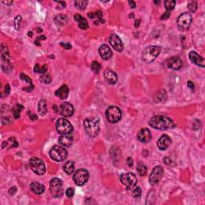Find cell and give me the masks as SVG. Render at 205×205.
<instances>
[{"label":"cell","mask_w":205,"mask_h":205,"mask_svg":"<svg viewBox=\"0 0 205 205\" xmlns=\"http://www.w3.org/2000/svg\"><path fill=\"white\" fill-rule=\"evenodd\" d=\"M87 15H88L90 19H96V20H101L102 18V13L100 11H97L96 12H91Z\"/></svg>","instance_id":"29"},{"label":"cell","mask_w":205,"mask_h":205,"mask_svg":"<svg viewBox=\"0 0 205 205\" xmlns=\"http://www.w3.org/2000/svg\"><path fill=\"white\" fill-rule=\"evenodd\" d=\"M21 16H17L14 19V25H15V28L19 29V26L20 25V22H21Z\"/></svg>","instance_id":"42"},{"label":"cell","mask_w":205,"mask_h":205,"mask_svg":"<svg viewBox=\"0 0 205 205\" xmlns=\"http://www.w3.org/2000/svg\"><path fill=\"white\" fill-rule=\"evenodd\" d=\"M109 43L115 50L122 52L124 50V43L121 41L119 36L115 34H112L109 37Z\"/></svg>","instance_id":"13"},{"label":"cell","mask_w":205,"mask_h":205,"mask_svg":"<svg viewBox=\"0 0 205 205\" xmlns=\"http://www.w3.org/2000/svg\"><path fill=\"white\" fill-rule=\"evenodd\" d=\"M160 48L155 46H150L146 47L142 53V60L147 63L153 62L160 55Z\"/></svg>","instance_id":"3"},{"label":"cell","mask_w":205,"mask_h":205,"mask_svg":"<svg viewBox=\"0 0 205 205\" xmlns=\"http://www.w3.org/2000/svg\"><path fill=\"white\" fill-rule=\"evenodd\" d=\"M164 6L166 10L170 11L174 9L175 6H176V1H174V0H167V1L164 2Z\"/></svg>","instance_id":"31"},{"label":"cell","mask_w":205,"mask_h":205,"mask_svg":"<svg viewBox=\"0 0 205 205\" xmlns=\"http://www.w3.org/2000/svg\"><path fill=\"white\" fill-rule=\"evenodd\" d=\"M75 7L77 8H79L80 10H84L86 8L87 5V1H85V0H81V1H76L75 2Z\"/></svg>","instance_id":"36"},{"label":"cell","mask_w":205,"mask_h":205,"mask_svg":"<svg viewBox=\"0 0 205 205\" xmlns=\"http://www.w3.org/2000/svg\"><path fill=\"white\" fill-rule=\"evenodd\" d=\"M84 126L87 134L91 137H96L99 132V120L95 117L87 118L84 122Z\"/></svg>","instance_id":"2"},{"label":"cell","mask_w":205,"mask_h":205,"mask_svg":"<svg viewBox=\"0 0 205 205\" xmlns=\"http://www.w3.org/2000/svg\"><path fill=\"white\" fill-rule=\"evenodd\" d=\"M51 79H51V76L49 74H47V73L42 75L40 77V82L42 84H50V82H51Z\"/></svg>","instance_id":"32"},{"label":"cell","mask_w":205,"mask_h":205,"mask_svg":"<svg viewBox=\"0 0 205 205\" xmlns=\"http://www.w3.org/2000/svg\"><path fill=\"white\" fill-rule=\"evenodd\" d=\"M29 35H30V36L33 35V34H31V31H30V33H29Z\"/></svg>","instance_id":"55"},{"label":"cell","mask_w":205,"mask_h":205,"mask_svg":"<svg viewBox=\"0 0 205 205\" xmlns=\"http://www.w3.org/2000/svg\"><path fill=\"white\" fill-rule=\"evenodd\" d=\"M170 17V13L168 11L167 12H165L164 14H163L162 16H161V19L162 20H165V19H167L168 18Z\"/></svg>","instance_id":"45"},{"label":"cell","mask_w":205,"mask_h":205,"mask_svg":"<svg viewBox=\"0 0 205 205\" xmlns=\"http://www.w3.org/2000/svg\"><path fill=\"white\" fill-rule=\"evenodd\" d=\"M16 190L17 189H16V188H15V187H13V188H11L9 190L10 195H11V196L12 195H14V194L16 192Z\"/></svg>","instance_id":"47"},{"label":"cell","mask_w":205,"mask_h":205,"mask_svg":"<svg viewBox=\"0 0 205 205\" xmlns=\"http://www.w3.org/2000/svg\"><path fill=\"white\" fill-rule=\"evenodd\" d=\"M74 169H75V165H74V163L72 162V161L67 162L66 163V164L64 165V167H63V170H64V172H66L67 175H71L72 173H73Z\"/></svg>","instance_id":"28"},{"label":"cell","mask_w":205,"mask_h":205,"mask_svg":"<svg viewBox=\"0 0 205 205\" xmlns=\"http://www.w3.org/2000/svg\"><path fill=\"white\" fill-rule=\"evenodd\" d=\"M3 3H5V4H7V5H11L13 3V2L12 1H11V2H3Z\"/></svg>","instance_id":"54"},{"label":"cell","mask_w":205,"mask_h":205,"mask_svg":"<svg viewBox=\"0 0 205 205\" xmlns=\"http://www.w3.org/2000/svg\"><path fill=\"white\" fill-rule=\"evenodd\" d=\"M38 112L41 115H44L47 112V102L44 99H41L38 102Z\"/></svg>","instance_id":"25"},{"label":"cell","mask_w":205,"mask_h":205,"mask_svg":"<svg viewBox=\"0 0 205 205\" xmlns=\"http://www.w3.org/2000/svg\"><path fill=\"white\" fill-rule=\"evenodd\" d=\"M31 191H33L35 195H41L44 192L45 188L43 184L38 182H34L31 184Z\"/></svg>","instance_id":"23"},{"label":"cell","mask_w":205,"mask_h":205,"mask_svg":"<svg viewBox=\"0 0 205 205\" xmlns=\"http://www.w3.org/2000/svg\"><path fill=\"white\" fill-rule=\"evenodd\" d=\"M99 53L101 57L104 60H109L110 58L112 56V51L111 50V48H110L109 46L106 45V44H103L99 47Z\"/></svg>","instance_id":"19"},{"label":"cell","mask_w":205,"mask_h":205,"mask_svg":"<svg viewBox=\"0 0 205 205\" xmlns=\"http://www.w3.org/2000/svg\"><path fill=\"white\" fill-rule=\"evenodd\" d=\"M127 164H128L129 167H132L133 166V160H132V158L131 157H129L127 159Z\"/></svg>","instance_id":"46"},{"label":"cell","mask_w":205,"mask_h":205,"mask_svg":"<svg viewBox=\"0 0 205 205\" xmlns=\"http://www.w3.org/2000/svg\"><path fill=\"white\" fill-rule=\"evenodd\" d=\"M20 78H21L22 80H23V81H25L26 83H28V84H30L31 85L32 84V80H31L27 75H24L22 73V74L20 75Z\"/></svg>","instance_id":"40"},{"label":"cell","mask_w":205,"mask_h":205,"mask_svg":"<svg viewBox=\"0 0 205 205\" xmlns=\"http://www.w3.org/2000/svg\"><path fill=\"white\" fill-rule=\"evenodd\" d=\"M9 92H10V86L8 85V84H7L6 88H5V94H6V95H8Z\"/></svg>","instance_id":"49"},{"label":"cell","mask_w":205,"mask_h":205,"mask_svg":"<svg viewBox=\"0 0 205 205\" xmlns=\"http://www.w3.org/2000/svg\"><path fill=\"white\" fill-rule=\"evenodd\" d=\"M75 184L78 186H83L88 181L89 173L85 169H79L75 172L73 176Z\"/></svg>","instance_id":"9"},{"label":"cell","mask_w":205,"mask_h":205,"mask_svg":"<svg viewBox=\"0 0 205 205\" xmlns=\"http://www.w3.org/2000/svg\"><path fill=\"white\" fill-rule=\"evenodd\" d=\"M31 119H37V116H36L35 115H31Z\"/></svg>","instance_id":"52"},{"label":"cell","mask_w":205,"mask_h":205,"mask_svg":"<svg viewBox=\"0 0 205 205\" xmlns=\"http://www.w3.org/2000/svg\"><path fill=\"white\" fill-rule=\"evenodd\" d=\"M163 160H164V164H166V165H170L172 163V160H171V159H170V158H168V157H164V159H163Z\"/></svg>","instance_id":"43"},{"label":"cell","mask_w":205,"mask_h":205,"mask_svg":"<svg viewBox=\"0 0 205 205\" xmlns=\"http://www.w3.org/2000/svg\"><path fill=\"white\" fill-rule=\"evenodd\" d=\"M60 45L62 46V47L63 48H65V49H67V50H69V49H71V48H72V45H71L70 43H60Z\"/></svg>","instance_id":"44"},{"label":"cell","mask_w":205,"mask_h":205,"mask_svg":"<svg viewBox=\"0 0 205 205\" xmlns=\"http://www.w3.org/2000/svg\"><path fill=\"white\" fill-rule=\"evenodd\" d=\"M164 175V169L161 166H156L151 171L149 176V183L151 185H155L160 181Z\"/></svg>","instance_id":"11"},{"label":"cell","mask_w":205,"mask_h":205,"mask_svg":"<svg viewBox=\"0 0 205 205\" xmlns=\"http://www.w3.org/2000/svg\"><path fill=\"white\" fill-rule=\"evenodd\" d=\"M67 21H68L67 17L63 14H59L55 17V23L58 26H63L67 23Z\"/></svg>","instance_id":"26"},{"label":"cell","mask_w":205,"mask_h":205,"mask_svg":"<svg viewBox=\"0 0 205 205\" xmlns=\"http://www.w3.org/2000/svg\"><path fill=\"white\" fill-rule=\"evenodd\" d=\"M129 4L131 5V8H135V7H136V3H135V2H132V1H129Z\"/></svg>","instance_id":"51"},{"label":"cell","mask_w":205,"mask_h":205,"mask_svg":"<svg viewBox=\"0 0 205 205\" xmlns=\"http://www.w3.org/2000/svg\"><path fill=\"white\" fill-rule=\"evenodd\" d=\"M192 22V17L190 13H183L177 19V24L180 29L186 30L190 26Z\"/></svg>","instance_id":"12"},{"label":"cell","mask_w":205,"mask_h":205,"mask_svg":"<svg viewBox=\"0 0 205 205\" xmlns=\"http://www.w3.org/2000/svg\"><path fill=\"white\" fill-rule=\"evenodd\" d=\"M167 66L171 69L179 70L183 66V62L180 58L174 56V57L169 58L167 60Z\"/></svg>","instance_id":"15"},{"label":"cell","mask_w":205,"mask_h":205,"mask_svg":"<svg viewBox=\"0 0 205 205\" xmlns=\"http://www.w3.org/2000/svg\"><path fill=\"white\" fill-rule=\"evenodd\" d=\"M171 144H172V139L167 135H163L157 141L158 148L162 151L167 149Z\"/></svg>","instance_id":"16"},{"label":"cell","mask_w":205,"mask_h":205,"mask_svg":"<svg viewBox=\"0 0 205 205\" xmlns=\"http://www.w3.org/2000/svg\"><path fill=\"white\" fill-rule=\"evenodd\" d=\"M59 143H60V145L64 147V148H69L73 143V138L70 134L62 135L59 139Z\"/></svg>","instance_id":"20"},{"label":"cell","mask_w":205,"mask_h":205,"mask_svg":"<svg viewBox=\"0 0 205 205\" xmlns=\"http://www.w3.org/2000/svg\"><path fill=\"white\" fill-rule=\"evenodd\" d=\"M120 181L126 186L127 189L131 190L136 187L137 184V178L132 173H124L120 176Z\"/></svg>","instance_id":"10"},{"label":"cell","mask_w":205,"mask_h":205,"mask_svg":"<svg viewBox=\"0 0 205 205\" xmlns=\"http://www.w3.org/2000/svg\"><path fill=\"white\" fill-rule=\"evenodd\" d=\"M147 171H148V169H147V167L145 165L142 164H138V166H137V172H138L139 176H144L146 173H147Z\"/></svg>","instance_id":"30"},{"label":"cell","mask_w":205,"mask_h":205,"mask_svg":"<svg viewBox=\"0 0 205 205\" xmlns=\"http://www.w3.org/2000/svg\"><path fill=\"white\" fill-rule=\"evenodd\" d=\"M122 117V112L118 107L111 106L106 111V118L107 121L115 124L120 120Z\"/></svg>","instance_id":"6"},{"label":"cell","mask_w":205,"mask_h":205,"mask_svg":"<svg viewBox=\"0 0 205 205\" xmlns=\"http://www.w3.org/2000/svg\"><path fill=\"white\" fill-rule=\"evenodd\" d=\"M189 59L191 62L195 63L197 66H200L201 67H204V60L202 56L197 54L195 50H191L189 53Z\"/></svg>","instance_id":"17"},{"label":"cell","mask_w":205,"mask_h":205,"mask_svg":"<svg viewBox=\"0 0 205 205\" xmlns=\"http://www.w3.org/2000/svg\"><path fill=\"white\" fill-rule=\"evenodd\" d=\"M188 9L191 11V12H195L197 10V2L196 1H192V2H190L188 5Z\"/></svg>","instance_id":"39"},{"label":"cell","mask_w":205,"mask_h":205,"mask_svg":"<svg viewBox=\"0 0 205 205\" xmlns=\"http://www.w3.org/2000/svg\"><path fill=\"white\" fill-rule=\"evenodd\" d=\"M30 167L31 170L37 175H43L45 173L46 167L45 164L41 159L34 157L30 160Z\"/></svg>","instance_id":"8"},{"label":"cell","mask_w":205,"mask_h":205,"mask_svg":"<svg viewBox=\"0 0 205 205\" xmlns=\"http://www.w3.org/2000/svg\"><path fill=\"white\" fill-rule=\"evenodd\" d=\"M50 157L56 162H62L67 157V151L63 146H54L50 151Z\"/></svg>","instance_id":"4"},{"label":"cell","mask_w":205,"mask_h":205,"mask_svg":"<svg viewBox=\"0 0 205 205\" xmlns=\"http://www.w3.org/2000/svg\"><path fill=\"white\" fill-rule=\"evenodd\" d=\"M3 144H6V147H7V148H14V147L18 146V143L14 138H10L8 140L4 142Z\"/></svg>","instance_id":"33"},{"label":"cell","mask_w":205,"mask_h":205,"mask_svg":"<svg viewBox=\"0 0 205 205\" xmlns=\"http://www.w3.org/2000/svg\"><path fill=\"white\" fill-rule=\"evenodd\" d=\"M50 194L55 198H60L63 194V182L59 178H54L50 182Z\"/></svg>","instance_id":"5"},{"label":"cell","mask_w":205,"mask_h":205,"mask_svg":"<svg viewBox=\"0 0 205 205\" xmlns=\"http://www.w3.org/2000/svg\"><path fill=\"white\" fill-rule=\"evenodd\" d=\"M74 193H75V190H74V188H67V191H66V195H67V196L68 197V198H72V196H74Z\"/></svg>","instance_id":"41"},{"label":"cell","mask_w":205,"mask_h":205,"mask_svg":"<svg viewBox=\"0 0 205 205\" xmlns=\"http://www.w3.org/2000/svg\"><path fill=\"white\" fill-rule=\"evenodd\" d=\"M75 21L79 23V28L83 29V30H86V29L88 28L89 25L87 19H84V17H82L80 14H75Z\"/></svg>","instance_id":"24"},{"label":"cell","mask_w":205,"mask_h":205,"mask_svg":"<svg viewBox=\"0 0 205 205\" xmlns=\"http://www.w3.org/2000/svg\"><path fill=\"white\" fill-rule=\"evenodd\" d=\"M188 86L190 87L191 89H193L194 88V84H193V83H191V81H188Z\"/></svg>","instance_id":"50"},{"label":"cell","mask_w":205,"mask_h":205,"mask_svg":"<svg viewBox=\"0 0 205 205\" xmlns=\"http://www.w3.org/2000/svg\"><path fill=\"white\" fill-rule=\"evenodd\" d=\"M38 39H41V40H44V39H46V37H45V36H40L39 38H38Z\"/></svg>","instance_id":"53"},{"label":"cell","mask_w":205,"mask_h":205,"mask_svg":"<svg viewBox=\"0 0 205 205\" xmlns=\"http://www.w3.org/2000/svg\"><path fill=\"white\" fill-rule=\"evenodd\" d=\"M56 130L60 135H68L73 131V127L68 120L64 118H60L56 123Z\"/></svg>","instance_id":"7"},{"label":"cell","mask_w":205,"mask_h":205,"mask_svg":"<svg viewBox=\"0 0 205 205\" xmlns=\"http://www.w3.org/2000/svg\"><path fill=\"white\" fill-rule=\"evenodd\" d=\"M137 137H138V139L140 142L147 143V142H149L151 140V131L148 128H143L141 129L140 131L138 132Z\"/></svg>","instance_id":"18"},{"label":"cell","mask_w":205,"mask_h":205,"mask_svg":"<svg viewBox=\"0 0 205 205\" xmlns=\"http://www.w3.org/2000/svg\"><path fill=\"white\" fill-rule=\"evenodd\" d=\"M149 125L157 130H167L174 127V122L165 115H155L149 120Z\"/></svg>","instance_id":"1"},{"label":"cell","mask_w":205,"mask_h":205,"mask_svg":"<svg viewBox=\"0 0 205 205\" xmlns=\"http://www.w3.org/2000/svg\"><path fill=\"white\" fill-rule=\"evenodd\" d=\"M167 99V94L165 92L164 90H163L161 91H159L155 94V96H154V99L156 102H164Z\"/></svg>","instance_id":"27"},{"label":"cell","mask_w":205,"mask_h":205,"mask_svg":"<svg viewBox=\"0 0 205 205\" xmlns=\"http://www.w3.org/2000/svg\"><path fill=\"white\" fill-rule=\"evenodd\" d=\"M23 107L21 106V105L19 104L15 105V107H14V109H13V113H14V118L18 119V118L20 116V112L23 110Z\"/></svg>","instance_id":"35"},{"label":"cell","mask_w":205,"mask_h":205,"mask_svg":"<svg viewBox=\"0 0 205 205\" xmlns=\"http://www.w3.org/2000/svg\"><path fill=\"white\" fill-rule=\"evenodd\" d=\"M47 70V67L46 65H43V67H40L38 64H36L35 66V68H34V71L36 73H43V74H45Z\"/></svg>","instance_id":"34"},{"label":"cell","mask_w":205,"mask_h":205,"mask_svg":"<svg viewBox=\"0 0 205 205\" xmlns=\"http://www.w3.org/2000/svg\"><path fill=\"white\" fill-rule=\"evenodd\" d=\"M100 68H101V66H100V64H99V63L96 62V61L92 62V63H91V69H92V71H93L94 72L98 73V72H99Z\"/></svg>","instance_id":"38"},{"label":"cell","mask_w":205,"mask_h":205,"mask_svg":"<svg viewBox=\"0 0 205 205\" xmlns=\"http://www.w3.org/2000/svg\"><path fill=\"white\" fill-rule=\"evenodd\" d=\"M60 114L64 117L72 116L74 113V107L69 102H63L60 107Z\"/></svg>","instance_id":"14"},{"label":"cell","mask_w":205,"mask_h":205,"mask_svg":"<svg viewBox=\"0 0 205 205\" xmlns=\"http://www.w3.org/2000/svg\"><path fill=\"white\" fill-rule=\"evenodd\" d=\"M141 23V20L140 19H136L135 20V26H136V27H139V24H140Z\"/></svg>","instance_id":"48"},{"label":"cell","mask_w":205,"mask_h":205,"mask_svg":"<svg viewBox=\"0 0 205 205\" xmlns=\"http://www.w3.org/2000/svg\"><path fill=\"white\" fill-rule=\"evenodd\" d=\"M69 95V87L67 85H63L55 91V96L61 99H65Z\"/></svg>","instance_id":"22"},{"label":"cell","mask_w":205,"mask_h":205,"mask_svg":"<svg viewBox=\"0 0 205 205\" xmlns=\"http://www.w3.org/2000/svg\"><path fill=\"white\" fill-rule=\"evenodd\" d=\"M141 195H142V190L139 187H136L134 188L133 191H132V196L135 197V198H139L140 197Z\"/></svg>","instance_id":"37"},{"label":"cell","mask_w":205,"mask_h":205,"mask_svg":"<svg viewBox=\"0 0 205 205\" xmlns=\"http://www.w3.org/2000/svg\"><path fill=\"white\" fill-rule=\"evenodd\" d=\"M104 77L107 83L110 84H115L117 82V79H118L117 75L110 69L105 70Z\"/></svg>","instance_id":"21"}]
</instances>
